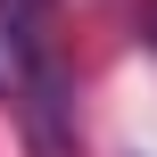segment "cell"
<instances>
[{
    "instance_id": "obj_1",
    "label": "cell",
    "mask_w": 157,
    "mask_h": 157,
    "mask_svg": "<svg viewBox=\"0 0 157 157\" xmlns=\"http://www.w3.org/2000/svg\"><path fill=\"white\" fill-rule=\"evenodd\" d=\"M17 8H41V17H50V0H17Z\"/></svg>"
},
{
    "instance_id": "obj_2",
    "label": "cell",
    "mask_w": 157,
    "mask_h": 157,
    "mask_svg": "<svg viewBox=\"0 0 157 157\" xmlns=\"http://www.w3.org/2000/svg\"><path fill=\"white\" fill-rule=\"evenodd\" d=\"M149 41H157V0H149Z\"/></svg>"
}]
</instances>
